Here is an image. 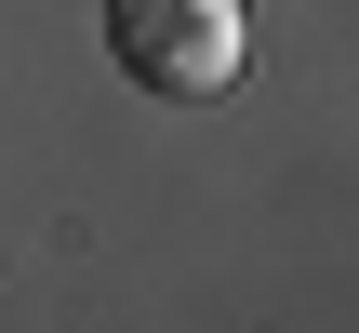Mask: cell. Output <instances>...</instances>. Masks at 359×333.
Masks as SVG:
<instances>
[{"instance_id":"obj_1","label":"cell","mask_w":359,"mask_h":333,"mask_svg":"<svg viewBox=\"0 0 359 333\" xmlns=\"http://www.w3.org/2000/svg\"><path fill=\"white\" fill-rule=\"evenodd\" d=\"M107 53L133 93L160 107H200L240 80V0H107Z\"/></svg>"}]
</instances>
